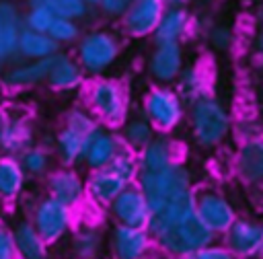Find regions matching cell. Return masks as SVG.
I'll return each instance as SVG.
<instances>
[{"label": "cell", "mask_w": 263, "mask_h": 259, "mask_svg": "<svg viewBox=\"0 0 263 259\" xmlns=\"http://www.w3.org/2000/svg\"><path fill=\"white\" fill-rule=\"evenodd\" d=\"M232 113L214 92L187 105L185 121L189 125L191 140L201 150H216L232 134Z\"/></svg>", "instance_id": "1"}, {"label": "cell", "mask_w": 263, "mask_h": 259, "mask_svg": "<svg viewBox=\"0 0 263 259\" xmlns=\"http://www.w3.org/2000/svg\"><path fill=\"white\" fill-rule=\"evenodd\" d=\"M84 107L92 113L99 125L119 130V125L132 115L129 113V92L121 78L97 76L82 84Z\"/></svg>", "instance_id": "2"}, {"label": "cell", "mask_w": 263, "mask_h": 259, "mask_svg": "<svg viewBox=\"0 0 263 259\" xmlns=\"http://www.w3.org/2000/svg\"><path fill=\"white\" fill-rule=\"evenodd\" d=\"M74 45H76L74 60L78 62L80 70L88 78L105 76V72L111 70L121 55L119 35L103 27L82 33Z\"/></svg>", "instance_id": "3"}, {"label": "cell", "mask_w": 263, "mask_h": 259, "mask_svg": "<svg viewBox=\"0 0 263 259\" xmlns=\"http://www.w3.org/2000/svg\"><path fill=\"white\" fill-rule=\"evenodd\" d=\"M136 185L140 187V191L144 193L150 214L160 210L162 206H166L171 199H175L177 195L195 189V181H193V173L185 162H175L168 169L160 171V173H150V175H138Z\"/></svg>", "instance_id": "4"}, {"label": "cell", "mask_w": 263, "mask_h": 259, "mask_svg": "<svg viewBox=\"0 0 263 259\" xmlns=\"http://www.w3.org/2000/svg\"><path fill=\"white\" fill-rule=\"evenodd\" d=\"M187 105L175 90V86L152 84L142 97V113L156 134L171 136L185 123Z\"/></svg>", "instance_id": "5"}, {"label": "cell", "mask_w": 263, "mask_h": 259, "mask_svg": "<svg viewBox=\"0 0 263 259\" xmlns=\"http://www.w3.org/2000/svg\"><path fill=\"white\" fill-rule=\"evenodd\" d=\"M212 243H216L214 232H210L195 214L175 224L173 228L164 230L162 234L154 236V247L171 259L193 257L195 253H199Z\"/></svg>", "instance_id": "6"}, {"label": "cell", "mask_w": 263, "mask_h": 259, "mask_svg": "<svg viewBox=\"0 0 263 259\" xmlns=\"http://www.w3.org/2000/svg\"><path fill=\"white\" fill-rule=\"evenodd\" d=\"M29 222L45 240V245L51 247L70 236V232L76 226V210L60 203L49 195H43L35 201Z\"/></svg>", "instance_id": "7"}, {"label": "cell", "mask_w": 263, "mask_h": 259, "mask_svg": "<svg viewBox=\"0 0 263 259\" xmlns=\"http://www.w3.org/2000/svg\"><path fill=\"white\" fill-rule=\"evenodd\" d=\"M195 216L216 238H220L240 214L226 193L214 187H203L199 191L195 189Z\"/></svg>", "instance_id": "8"}, {"label": "cell", "mask_w": 263, "mask_h": 259, "mask_svg": "<svg viewBox=\"0 0 263 259\" xmlns=\"http://www.w3.org/2000/svg\"><path fill=\"white\" fill-rule=\"evenodd\" d=\"M111 259H150L154 253V238L146 228H132L113 224L105 236Z\"/></svg>", "instance_id": "9"}, {"label": "cell", "mask_w": 263, "mask_h": 259, "mask_svg": "<svg viewBox=\"0 0 263 259\" xmlns=\"http://www.w3.org/2000/svg\"><path fill=\"white\" fill-rule=\"evenodd\" d=\"M220 238L236 259H261L263 255V226L257 218L238 216Z\"/></svg>", "instance_id": "10"}, {"label": "cell", "mask_w": 263, "mask_h": 259, "mask_svg": "<svg viewBox=\"0 0 263 259\" xmlns=\"http://www.w3.org/2000/svg\"><path fill=\"white\" fill-rule=\"evenodd\" d=\"M185 68V49L183 43H160L154 45L148 60L146 72L154 84L175 86L181 72Z\"/></svg>", "instance_id": "11"}, {"label": "cell", "mask_w": 263, "mask_h": 259, "mask_svg": "<svg viewBox=\"0 0 263 259\" xmlns=\"http://www.w3.org/2000/svg\"><path fill=\"white\" fill-rule=\"evenodd\" d=\"M162 0H132L125 14L119 18V27L125 37L129 39H148L152 37L162 12Z\"/></svg>", "instance_id": "12"}, {"label": "cell", "mask_w": 263, "mask_h": 259, "mask_svg": "<svg viewBox=\"0 0 263 259\" xmlns=\"http://www.w3.org/2000/svg\"><path fill=\"white\" fill-rule=\"evenodd\" d=\"M107 214L113 220V224L132 226V228H146L150 222L148 201L136 183L125 185V189L107 208Z\"/></svg>", "instance_id": "13"}, {"label": "cell", "mask_w": 263, "mask_h": 259, "mask_svg": "<svg viewBox=\"0 0 263 259\" xmlns=\"http://www.w3.org/2000/svg\"><path fill=\"white\" fill-rule=\"evenodd\" d=\"M232 175L247 189H259L263 183V140L238 142L232 154Z\"/></svg>", "instance_id": "14"}, {"label": "cell", "mask_w": 263, "mask_h": 259, "mask_svg": "<svg viewBox=\"0 0 263 259\" xmlns=\"http://www.w3.org/2000/svg\"><path fill=\"white\" fill-rule=\"evenodd\" d=\"M123 148L121 138L117 130L99 125L95 132H90L84 138V150H82V160L80 164L90 173V171H101L107 169L113 156Z\"/></svg>", "instance_id": "15"}, {"label": "cell", "mask_w": 263, "mask_h": 259, "mask_svg": "<svg viewBox=\"0 0 263 259\" xmlns=\"http://www.w3.org/2000/svg\"><path fill=\"white\" fill-rule=\"evenodd\" d=\"M45 189L49 197L58 199L60 203L78 210L86 197H84V177L78 169H68V166H60L47 173L45 177Z\"/></svg>", "instance_id": "16"}, {"label": "cell", "mask_w": 263, "mask_h": 259, "mask_svg": "<svg viewBox=\"0 0 263 259\" xmlns=\"http://www.w3.org/2000/svg\"><path fill=\"white\" fill-rule=\"evenodd\" d=\"M33 144V125L23 113H0V156H18Z\"/></svg>", "instance_id": "17"}, {"label": "cell", "mask_w": 263, "mask_h": 259, "mask_svg": "<svg viewBox=\"0 0 263 259\" xmlns=\"http://www.w3.org/2000/svg\"><path fill=\"white\" fill-rule=\"evenodd\" d=\"M136 156H138V169L142 175L160 173L171 164L179 162V144L166 134H156L148 146L136 152Z\"/></svg>", "instance_id": "18"}, {"label": "cell", "mask_w": 263, "mask_h": 259, "mask_svg": "<svg viewBox=\"0 0 263 259\" xmlns=\"http://www.w3.org/2000/svg\"><path fill=\"white\" fill-rule=\"evenodd\" d=\"M195 214V189H189L181 195H177L175 199H171L166 206H162L160 210L150 214V222L146 226V230L154 236L162 234L164 230L173 228L175 224L187 220L189 216Z\"/></svg>", "instance_id": "19"}, {"label": "cell", "mask_w": 263, "mask_h": 259, "mask_svg": "<svg viewBox=\"0 0 263 259\" xmlns=\"http://www.w3.org/2000/svg\"><path fill=\"white\" fill-rule=\"evenodd\" d=\"M45 82L53 92H72V90L82 88V84L86 82V76L80 70V66L72 53L58 51L51 58Z\"/></svg>", "instance_id": "20"}, {"label": "cell", "mask_w": 263, "mask_h": 259, "mask_svg": "<svg viewBox=\"0 0 263 259\" xmlns=\"http://www.w3.org/2000/svg\"><path fill=\"white\" fill-rule=\"evenodd\" d=\"M195 27V18L189 12V8H164L154 33L152 41L154 45L160 43H183Z\"/></svg>", "instance_id": "21"}, {"label": "cell", "mask_w": 263, "mask_h": 259, "mask_svg": "<svg viewBox=\"0 0 263 259\" xmlns=\"http://www.w3.org/2000/svg\"><path fill=\"white\" fill-rule=\"evenodd\" d=\"M123 189H125V183L109 169L90 171L84 177V197L86 201H90L95 208H101V210H107Z\"/></svg>", "instance_id": "22"}, {"label": "cell", "mask_w": 263, "mask_h": 259, "mask_svg": "<svg viewBox=\"0 0 263 259\" xmlns=\"http://www.w3.org/2000/svg\"><path fill=\"white\" fill-rule=\"evenodd\" d=\"M212 70L205 62H193V64H185L179 80L175 82V90L179 92V97L185 101V105L212 95Z\"/></svg>", "instance_id": "23"}, {"label": "cell", "mask_w": 263, "mask_h": 259, "mask_svg": "<svg viewBox=\"0 0 263 259\" xmlns=\"http://www.w3.org/2000/svg\"><path fill=\"white\" fill-rule=\"evenodd\" d=\"M53 58V55H51ZM51 58L45 60H33V62H18L12 68H8L2 74V82L4 86L12 88V90H21V88H31L37 86L41 82H45L47 78V70L51 64Z\"/></svg>", "instance_id": "24"}, {"label": "cell", "mask_w": 263, "mask_h": 259, "mask_svg": "<svg viewBox=\"0 0 263 259\" xmlns=\"http://www.w3.org/2000/svg\"><path fill=\"white\" fill-rule=\"evenodd\" d=\"M105 234L99 226L82 224L74 226V230L70 232V251L74 259H101L105 255Z\"/></svg>", "instance_id": "25"}, {"label": "cell", "mask_w": 263, "mask_h": 259, "mask_svg": "<svg viewBox=\"0 0 263 259\" xmlns=\"http://www.w3.org/2000/svg\"><path fill=\"white\" fill-rule=\"evenodd\" d=\"M27 175L16 156H0V201L14 203L27 187Z\"/></svg>", "instance_id": "26"}, {"label": "cell", "mask_w": 263, "mask_h": 259, "mask_svg": "<svg viewBox=\"0 0 263 259\" xmlns=\"http://www.w3.org/2000/svg\"><path fill=\"white\" fill-rule=\"evenodd\" d=\"M10 232L18 259H47L49 247L45 245V240L39 236V232L33 228L29 220H18L10 228Z\"/></svg>", "instance_id": "27"}, {"label": "cell", "mask_w": 263, "mask_h": 259, "mask_svg": "<svg viewBox=\"0 0 263 259\" xmlns=\"http://www.w3.org/2000/svg\"><path fill=\"white\" fill-rule=\"evenodd\" d=\"M58 51H62V49L58 47V43L47 33H35V31L23 29L18 35L16 58H23L25 62L45 60V58L55 55Z\"/></svg>", "instance_id": "28"}, {"label": "cell", "mask_w": 263, "mask_h": 259, "mask_svg": "<svg viewBox=\"0 0 263 259\" xmlns=\"http://www.w3.org/2000/svg\"><path fill=\"white\" fill-rule=\"evenodd\" d=\"M117 134H119V138H121L123 148H127V150H132V152H140V150H142L144 146H148V144L154 140V136H156L154 127H152V125L148 123V119H146L144 115H140V113L129 115V117L119 125Z\"/></svg>", "instance_id": "29"}, {"label": "cell", "mask_w": 263, "mask_h": 259, "mask_svg": "<svg viewBox=\"0 0 263 259\" xmlns=\"http://www.w3.org/2000/svg\"><path fill=\"white\" fill-rule=\"evenodd\" d=\"M21 31H23V14L12 2L0 0V37L8 60L16 58V43Z\"/></svg>", "instance_id": "30"}, {"label": "cell", "mask_w": 263, "mask_h": 259, "mask_svg": "<svg viewBox=\"0 0 263 259\" xmlns=\"http://www.w3.org/2000/svg\"><path fill=\"white\" fill-rule=\"evenodd\" d=\"M82 150H84V138L68 127H60L55 138H53V152L60 162V166L76 169L82 160Z\"/></svg>", "instance_id": "31"}, {"label": "cell", "mask_w": 263, "mask_h": 259, "mask_svg": "<svg viewBox=\"0 0 263 259\" xmlns=\"http://www.w3.org/2000/svg\"><path fill=\"white\" fill-rule=\"evenodd\" d=\"M16 158L27 177H47L51 171V152L41 144H31Z\"/></svg>", "instance_id": "32"}, {"label": "cell", "mask_w": 263, "mask_h": 259, "mask_svg": "<svg viewBox=\"0 0 263 259\" xmlns=\"http://www.w3.org/2000/svg\"><path fill=\"white\" fill-rule=\"evenodd\" d=\"M107 169H109L111 173H115L125 185H132V183H136L138 173H140V169H138V156H136V152H132V150L121 148V150L113 156V160L109 162Z\"/></svg>", "instance_id": "33"}, {"label": "cell", "mask_w": 263, "mask_h": 259, "mask_svg": "<svg viewBox=\"0 0 263 259\" xmlns=\"http://www.w3.org/2000/svg\"><path fill=\"white\" fill-rule=\"evenodd\" d=\"M62 127H68L76 134H80L82 138H86L90 132H95L99 127V121L92 117V113L82 107V105H76V107H70L64 115V125Z\"/></svg>", "instance_id": "34"}, {"label": "cell", "mask_w": 263, "mask_h": 259, "mask_svg": "<svg viewBox=\"0 0 263 259\" xmlns=\"http://www.w3.org/2000/svg\"><path fill=\"white\" fill-rule=\"evenodd\" d=\"M47 35L58 43V47L62 49L64 45H74L78 41V37L82 35L80 31V25L76 21H68V18H60V16H53L49 29H47Z\"/></svg>", "instance_id": "35"}, {"label": "cell", "mask_w": 263, "mask_h": 259, "mask_svg": "<svg viewBox=\"0 0 263 259\" xmlns=\"http://www.w3.org/2000/svg\"><path fill=\"white\" fill-rule=\"evenodd\" d=\"M205 41H208L210 49L224 53V51H230V49L234 47L236 35H234V31H232L230 25H226V23H216V25H210V27H208V31H205Z\"/></svg>", "instance_id": "36"}, {"label": "cell", "mask_w": 263, "mask_h": 259, "mask_svg": "<svg viewBox=\"0 0 263 259\" xmlns=\"http://www.w3.org/2000/svg\"><path fill=\"white\" fill-rule=\"evenodd\" d=\"M49 10L53 12V16L78 23L88 14L90 6L84 0H49Z\"/></svg>", "instance_id": "37"}, {"label": "cell", "mask_w": 263, "mask_h": 259, "mask_svg": "<svg viewBox=\"0 0 263 259\" xmlns=\"http://www.w3.org/2000/svg\"><path fill=\"white\" fill-rule=\"evenodd\" d=\"M51 21H53V12L49 8H27L23 16V29L35 33H47Z\"/></svg>", "instance_id": "38"}, {"label": "cell", "mask_w": 263, "mask_h": 259, "mask_svg": "<svg viewBox=\"0 0 263 259\" xmlns=\"http://www.w3.org/2000/svg\"><path fill=\"white\" fill-rule=\"evenodd\" d=\"M230 136H234L238 142L261 138V127H259L257 117H253V115H240V117L232 119V134Z\"/></svg>", "instance_id": "39"}, {"label": "cell", "mask_w": 263, "mask_h": 259, "mask_svg": "<svg viewBox=\"0 0 263 259\" xmlns=\"http://www.w3.org/2000/svg\"><path fill=\"white\" fill-rule=\"evenodd\" d=\"M129 2L132 0H99L97 2V8H99V12L103 16H107L111 21H119L125 14Z\"/></svg>", "instance_id": "40"}, {"label": "cell", "mask_w": 263, "mask_h": 259, "mask_svg": "<svg viewBox=\"0 0 263 259\" xmlns=\"http://www.w3.org/2000/svg\"><path fill=\"white\" fill-rule=\"evenodd\" d=\"M0 259H18L10 226H6L4 222H0Z\"/></svg>", "instance_id": "41"}, {"label": "cell", "mask_w": 263, "mask_h": 259, "mask_svg": "<svg viewBox=\"0 0 263 259\" xmlns=\"http://www.w3.org/2000/svg\"><path fill=\"white\" fill-rule=\"evenodd\" d=\"M195 259H236L222 243H212V245H208L205 249H201L199 253H195L193 255Z\"/></svg>", "instance_id": "42"}, {"label": "cell", "mask_w": 263, "mask_h": 259, "mask_svg": "<svg viewBox=\"0 0 263 259\" xmlns=\"http://www.w3.org/2000/svg\"><path fill=\"white\" fill-rule=\"evenodd\" d=\"M166 8H187L191 0H162Z\"/></svg>", "instance_id": "43"}, {"label": "cell", "mask_w": 263, "mask_h": 259, "mask_svg": "<svg viewBox=\"0 0 263 259\" xmlns=\"http://www.w3.org/2000/svg\"><path fill=\"white\" fill-rule=\"evenodd\" d=\"M29 8H49V0H27Z\"/></svg>", "instance_id": "44"}, {"label": "cell", "mask_w": 263, "mask_h": 259, "mask_svg": "<svg viewBox=\"0 0 263 259\" xmlns=\"http://www.w3.org/2000/svg\"><path fill=\"white\" fill-rule=\"evenodd\" d=\"M6 62H8V58H6V51H4V45H2V37H0V68H2Z\"/></svg>", "instance_id": "45"}, {"label": "cell", "mask_w": 263, "mask_h": 259, "mask_svg": "<svg viewBox=\"0 0 263 259\" xmlns=\"http://www.w3.org/2000/svg\"><path fill=\"white\" fill-rule=\"evenodd\" d=\"M199 4H203V6H210V4H214V2H218V0H197Z\"/></svg>", "instance_id": "46"}, {"label": "cell", "mask_w": 263, "mask_h": 259, "mask_svg": "<svg viewBox=\"0 0 263 259\" xmlns=\"http://www.w3.org/2000/svg\"><path fill=\"white\" fill-rule=\"evenodd\" d=\"M84 2H86L88 6H97V2H99V0H84Z\"/></svg>", "instance_id": "47"}, {"label": "cell", "mask_w": 263, "mask_h": 259, "mask_svg": "<svg viewBox=\"0 0 263 259\" xmlns=\"http://www.w3.org/2000/svg\"><path fill=\"white\" fill-rule=\"evenodd\" d=\"M179 259H195V257H179Z\"/></svg>", "instance_id": "48"}]
</instances>
